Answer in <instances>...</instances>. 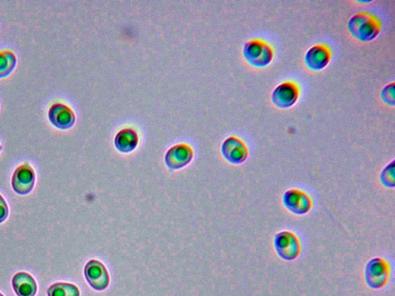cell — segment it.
I'll return each mask as SVG.
<instances>
[{
  "label": "cell",
  "mask_w": 395,
  "mask_h": 296,
  "mask_svg": "<svg viewBox=\"0 0 395 296\" xmlns=\"http://www.w3.org/2000/svg\"><path fill=\"white\" fill-rule=\"evenodd\" d=\"M347 27L355 39L362 42L375 40L381 31L379 19L366 12L354 14L348 21Z\"/></svg>",
  "instance_id": "cell-1"
},
{
  "label": "cell",
  "mask_w": 395,
  "mask_h": 296,
  "mask_svg": "<svg viewBox=\"0 0 395 296\" xmlns=\"http://www.w3.org/2000/svg\"><path fill=\"white\" fill-rule=\"evenodd\" d=\"M389 262L381 257H373L366 264L364 280L366 285L373 290H380L386 286L391 277Z\"/></svg>",
  "instance_id": "cell-2"
},
{
  "label": "cell",
  "mask_w": 395,
  "mask_h": 296,
  "mask_svg": "<svg viewBox=\"0 0 395 296\" xmlns=\"http://www.w3.org/2000/svg\"><path fill=\"white\" fill-rule=\"evenodd\" d=\"M244 58L256 68H266L275 57L272 47L266 41L253 39L247 41L243 46Z\"/></svg>",
  "instance_id": "cell-3"
},
{
  "label": "cell",
  "mask_w": 395,
  "mask_h": 296,
  "mask_svg": "<svg viewBox=\"0 0 395 296\" xmlns=\"http://www.w3.org/2000/svg\"><path fill=\"white\" fill-rule=\"evenodd\" d=\"M274 245L277 255L284 261H294L302 252L299 237L288 230L278 233L275 237Z\"/></svg>",
  "instance_id": "cell-4"
},
{
  "label": "cell",
  "mask_w": 395,
  "mask_h": 296,
  "mask_svg": "<svg viewBox=\"0 0 395 296\" xmlns=\"http://www.w3.org/2000/svg\"><path fill=\"white\" fill-rule=\"evenodd\" d=\"M283 203L289 213L297 215L309 213L314 205L312 198L299 188L287 190L283 196Z\"/></svg>",
  "instance_id": "cell-5"
},
{
  "label": "cell",
  "mask_w": 395,
  "mask_h": 296,
  "mask_svg": "<svg viewBox=\"0 0 395 296\" xmlns=\"http://www.w3.org/2000/svg\"><path fill=\"white\" fill-rule=\"evenodd\" d=\"M299 85L291 81L279 83L272 91L271 101L278 108L287 109L294 106L299 98Z\"/></svg>",
  "instance_id": "cell-6"
},
{
  "label": "cell",
  "mask_w": 395,
  "mask_h": 296,
  "mask_svg": "<svg viewBox=\"0 0 395 296\" xmlns=\"http://www.w3.org/2000/svg\"><path fill=\"white\" fill-rule=\"evenodd\" d=\"M222 156L230 163L241 165L249 158V148L246 143L237 136L225 139L222 145Z\"/></svg>",
  "instance_id": "cell-7"
},
{
  "label": "cell",
  "mask_w": 395,
  "mask_h": 296,
  "mask_svg": "<svg viewBox=\"0 0 395 296\" xmlns=\"http://www.w3.org/2000/svg\"><path fill=\"white\" fill-rule=\"evenodd\" d=\"M84 276L91 287L97 291L106 290L110 284V275L106 265L96 260L86 264Z\"/></svg>",
  "instance_id": "cell-8"
},
{
  "label": "cell",
  "mask_w": 395,
  "mask_h": 296,
  "mask_svg": "<svg viewBox=\"0 0 395 296\" xmlns=\"http://www.w3.org/2000/svg\"><path fill=\"white\" fill-rule=\"evenodd\" d=\"M35 180V171L33 167L26 162L15 170L12 177V187L16 193L26 195L32 192Z\"/></svg>",
  "instance_id": "cell-9"
},
{
  "label": "cell",
  "mask_w": 395,
  "mask_h": 296,
  "mask_svg": "<svg viewBox=\"0 0 395 296\" xmlns=\"http://www.w3.org/2000/svg\"><path fill=\"white\" fill-rule=\"evenodd\" d=\"M194 157L193 148L185 143H180L169 148L165 156V164L173 170L181 169L189 165Z\"/></svg>",
  "instance_id": "cell-10"
},
{
  "label": "cell",
  "mask_w": 395,
  "mask_h": 296,
  "mask_svg": "<svg viewBox=\"0 0 395 296\" xmlns=\"http://www.w3.org/2000/svg\"><path fill=\"white\" fill-rule=\"evenodd\" d=\"M332 57V51L330 47L326 44H318L307 51L305 54V63L307 68L313 71H322L330 63Z\"/></svg>",
  "instance_id": "cell-11"
},
{
  "label": "cell",
  "mask_w": 395,
  "mask_h": 296,
  "mask_svg": "<svg viewBox=\"0 0 395 296\" xmlns=\"http://www.w3.org/2000/svg\"><path fill=\"white\" fill-rule=\"evenodd\" d=\"M48 118L54 127L61 130L71 128L76 122L73 111L62 103H55L48 111Z\"/></svg>",
  "instance_id": "cell-12"
},
{
  "label": "cell",
  "mask_w": 395,
  "mask_h": 296,
  "mask_svg": "<svg viewBox=\"0 0 395 296\" xmlns=\"http://www.w3.org/2000/svg\"><path fill=\"white\" fill-rule=\"evenodd\" d=\"M138 142L139 137L137 131L130 128L119 131L115 138L116 149L125 154L135 150L138 146Z\"/></svg>",
  "instance_id": "cell-13"
},
{
  "label": "cell",
  "mask_w": 395,
  "mask_h": 296,
  "mask_svg": "<svg viewBox=\"0 0 395 296\" xmlns=\"http://www.w3.org/2000/svg\"><path fill=\"white\" fill-rule=\"evenodd\" d=\"M12 285L18 296H35L37 291L33 276L24 272H18L14 276Z\"/></svg>",
  "instance_id": "cell-14"
},
{
  "label": "cell",
  "mask_w": 395,
  "mask_h": 296,
  "mask_svg": "<svg viewBox=\"0 0 395 296\" xmlns=\"http://www.w3.org/2000/svg\"><path fill=\"white\" fill-rule=\"evenodd\" d=\"M16 65L15 53L9 50L0 51V78H6L11 74Z\"/></svg>",
  "instance_id": "cell-15"
},
{
  "label": "cell",
  "mask_w": 395,
  "mask_h": 296,
  "mask_svg": "<svg viewBox=\"0 0 395 296\" xmlns=\"http://www.w3.org/2000/svg\"><path fill=\"white\" fill-rule=\"evenodd\" d=\"M48 296H80V290L71 283L58 282L52 285L48 290Z\"/></svg>",
  "instance_id": "cell-16"
},
{
  "label": "cell",
  "mask_w": 395,
  "mask_h": 296,
  "mask_svg": "<svg viewBox=\"0 0 395 296\" xmlns=\"http://www.w3.org/2000/svg\"><path fill=\"white\" fill-rule=\"evenodd\" d=\"M381 183L386 188H394L395 187L394 178V161L385 167L380 175Z\"/></svg>",
  "instance_id": "cell-17"
},
{
  "label": "cell",
  "mask_w": 395,
  "mask_h": 296,
  "mask_svg": "<svg viewBox=\"0 0 395 296\" xmlns=\"http://www.w3.org/2000/svg\"><path fill=\"white\" fill-rule=\"evenodd\" d=\"M382 101L390 106H394V83H389L382 89L381 93Z\"/></svg>",
  "instance_id": "cell-18"
},
{
  "label": "cell",
  "mask_w": 395,
  "mask_h": 296,
  "mask_svg": "<svg viewBox=\"0 0 395 296\" xmlns=\"http://www.w3.org/2000/svg\"><path fill=\"white\" fill-rule=\"evenodd\" d=\"M9 215V209L4 197L0 195V223H4Z\"/></svg>",
  "instance_id": "cell-19"
},
{
  "label": "cell",
  "mask_w": 395,
  "mask_h": 296,
  "mask_svg": "<svg viewBox=\"0 0 395 296\" xmlns=\"http://www.w3.org/2000/svg\"><path fill=\"white\" fill-rule=\"evenodd\" d=\"M2 148H2V146H0V152H1V150H2Z\"/></svg>",
  "instance_id": "cell-20"
},
{
  "label": "cell",
  "mask_w": 395,
  "mask_h": 296,
  "mask_svg": "<svg viewBox=\"0 0 395 296\" xmlns=\"http://www.w3.org/2000/svg\"><path fill=\"white\" fill-rule=\"evenodd\" d=\"M0 296H4L3 294L0 293Z\"/></svg>",
  "instance_id": "cell-21"
}]
</instances>
